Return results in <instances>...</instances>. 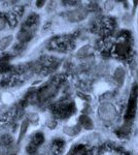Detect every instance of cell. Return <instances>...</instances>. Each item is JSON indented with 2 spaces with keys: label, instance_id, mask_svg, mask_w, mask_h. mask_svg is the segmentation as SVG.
Listing matches in <instances>:
<instances>
[{
  "label": "cell",
  "instance_id": "13",
  "mask_svg": "<svg viewBox=\"0 0 138 155\" xmlns=\"http://www.w3.org/2000/svg\"><path fill=\"white\" fill-rule=\"evenodd\" d=\"M36 5H37V7H42L44 5V3H46V1H37L36 2Z\"/></svg>",
  "mask_w": 138,
  "mask_h": 155
},
{
  "label": "cell",
  "instance_id": "5",
  "mask_svg": "<svg viewBox=\"0 0 138 155\" xmlns=\"http://www.w3.org/2000/svg\"><path fill=\"white\" fill-rule=\"evenodd\" d=\"M57 91V87L54 85H49V86L44 87L43 89H41V91L39 92V99L42 101L49 99L50 97L54 96V94Z\"/></svg>",
  "mask_w": 138,
  "mask_h": 155
},
{
  "label": "cell",
  "instance_id": "12",
  "mask_svg": "<svg viewBox=\"0 0 138 155\" xmlns=\"http://www.w3.org/2000/svg\"><path fill=\"white\" fill-rule=\"evenodd\" d=\"M6 26V21L4 18H0V31H2Z\"/></svg>",
  "mask_w": 138,
  "mask_h": 155
},
{
  "label": "cell",
  "instance_id": "8",
  "mask_svg": "<svg viewBox=\"0 0 138 155\" xmlns=\"http://www.w3.org/2000/svg\"><path fill=\"white\" fill-rule=\"evenodd\" d=\"M14 41V36L12 35H6L0 39V51H5L11 46Z\"/></svg>",
  "mask_w": 138,
  "mask_h": 155
},
{
  "label": "cell",
  "instance_id": "9",
  "mask_svg": "<svg viewBox=\"0 0 138 155\" xmlns=\"http://www.w3.org/2000/svg\"><path fill=\"white\" fill-rule=\"evenodd\" d=\"M93 52H94V49L91 46H85L82 49H79V51L77 52V57L79 58H85V57L92 55Z\"/></svg>",
  "mask_w": 138,
  "mask_h": 155
},
{
  "label": "cell",
  "instance_id": "3",
  "mask_svg": "<svg viewBox=\"0 0 138 155\" xmlns=\"http://www.w3.org/2000/svg\"><path fill=\"white\" fill-rule=\"evenodd\" d=\"M88 16V11L84 7H79V8L73 9V11L69 12L67 14V19L69 20V22L72 23H76V22H81L82 20H85Z\"/></svg>",
  "mask_w": 138,
  "mask_h": 155
},
{
  "label": "cell",
  "instance_id": "7",
  "mask_svg": "<svg viewBox=\"0 0 138 155\" xmlns=\"http://www.w3.org/2000/svg\"><path fill=\"white\" fill-rule=\"evenodd\" d=\"M79 124H81L85 129H87V130H91V129H93V127H94L93 121L89 116H87V115H82V116H79Z\"/></svg>",
  "mask_w": 138,
  "mask_h": 155
},
{
  "label": "cell",
  "instance_id": "1",
  "mask_svg": "<svg viewBox=\"0 0 138 155\" xmlns=\"http://www.w3.org/2000/svg\"><path fill=\"white\" fill-rule=\"evenodd\" d=\"M137 97H138V85L135 83L133 84L131 88L129 101H128L127 111H126V115H125L126 121H132L133 118L135 117V113H136V109H137Z\"/></svg>",
  "mask_w": 138,
  "mask_h": 155
},
{
  "label": "cell",
  "instance_id": "10",
  "mask_svg": "<svg viewBox=\"0 0 138 155\" xmlns=\"http://www.w3.org/2000/svg\"><path fill=\"white\" fill-rule=\"evenodd\" d=\"M28 127H29V120L28 119H25L21 124V127H20V134H19V139H18V142H21L22 140L24 139L25 134H26L27 130H28Z\"/></svg>",
  "mask_w": 138,
  "mask_h": 155
},
{
  "label": "cell",
  "instance_id": "11",
  "mask_svg": "<svg viewBox=\"0 0 138 155\" xmlns=\"http://www.w3.org/2000/svg\"><path fill=\"white\" fill-rule=\"evenodd\" d=\"M63 131H64V134H67V136L74 137V136H76L79 131H81V126L79 125H74V126H71V127L66 126V127H64Z\"/></svg>",
  "mask_w": 138,
  "mask_h": 155
},
{
  "label": "cell",
  "instance_id": "4",
  "mask_svg": "<svg viewBox=\"0 0 138 155\" xmlns=\"http://www.w3.org/2000/svg\"><path fill=\"white\" fill-rule=\"evenodd\" d=\"M129 52H130V45H129V42H128L127 38L120 41L119 44L115 46V54H117L120 57H127Z\"/></svg>",
  "mask_w": 138,
  "mask_h": 155
},
{
  "label": "cell",
  "instance_id": "2",
  "mask_svg": "<svg viewBox=\"0 0 138 155\" xmlns=\"http://www.w3.org/2000/svg\"><path fill=\"white\" fill-rule=\"evenodd\" d=\"M98 114H99L100 119L105 122H110L114 121L117 116V110L111 104H103L98 109Z\"/></svg>",
  "mask_w": 138,
  "mask_h": 155
},
{
  "label": "cell",
  "instance_id": "6",
  "mask_svg": "<svg viewBox=\"0 0 138 155\" xmlns=\"http://www.w3.org/2000/svg\"><path fill=\"white\" fill-rule=\"evenodd\" d=\"M125 76H126V71H125V69L123 68V67H117V68L115 69L114 78L115 82H117V84L119 85L120 87H121L122 85L124 84Z\"/></svg>",
  "mask_w": 138,
  "mask_h": 155
}]
</instances>
